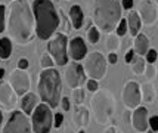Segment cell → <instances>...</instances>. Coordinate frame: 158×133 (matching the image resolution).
Returning a JSON list of instances; mask_svg holds the SVG:
<instances>
[{"label": "cell", "instance_id": "1", "mask_svg": "<svg viewBox=\"0 0 158 133\" xmlns=\"http://www.w3.org/2000/svg\"><path fill=\"white\" fill-rule=\"evenodd\" d=\"M34 31V15L27 0H14L9 14V33L16 43L27 44Z\"/></svg>", "mask_w": 158, "mask_h": 133}, {"label": "cell", "instance_id": "2", "mask_svg": "<svg viewBox=\"0 0 158 133\" xmlns=\"http://www.w3.org/2000/svg\"><path fill=\"white\" fill-rule=\"evenodd\" d=\"M33 15L35 19V34L40 40H48L59 27V15L50 0H34Z\"/></svg>", "mask_w": 158, "mask_h": 133}, {"label": "cell", "instance_id": "3", "mask_svg": "<svg viewBox=\"0 0 158 133\" xmlns=\"http://www.w3.org/2000/svg\"><path fill=\"white\" fill-rule=\"evenodd\" d=\"M121 10L123 7L120 0H95L93 21L99 30L111 33L121 19Z\"/></svg>", "mask_w": 158, "mask_h": 133}, {"label": "cell", "instance_id": "4", "mask_svg": "<svg viewBox=\"0 0 158 133\" xmlns=\"http://www.w3.org/2000/svg\"><path fill=\"white\" fill-rule=\"evenodd\" d=\"M39 95L41 101L49 105L50 108H56L61 104V93H62V80L58 70L48 68L40 73L39 78Z\"/></svg>", "mask_w": 158, "mask_h": 133}, {"label": "cell", "instance_id": "5", "mask_svg": "<svg viewBox=\"0 0 158 133\" xmlns=\"http://www.w3.org/2000/svg\"><path fill=\"white\" fill-rule=\"evenodd\" d=\"M92 106H93V114L98 123L105 124L108 123L114 112V99L108 92L98 93L95 99H92Z\"/></svg>", "mask_w": 158, "mask_h": 133}, {"label": "cell", "instance_id": "6", "mask_svg": "<svg viewBox=\"0 0 158 133\" xmlns=\"http://www.w3.org/2000/svg\"><path fill=\"white\" fill-rule=\"evenodd\" d=\"M53 127V114L50 106L46 104H39L33 111L31 129L34 133H49Z\"/></svg>", "mask_w": 158, "mask_h": 133}, {"label": "cell", "instance_id": "7", "mask_svg": "<svg viewBox=\"0 0 158 133\" xmlns=\"http://www.w3.org/2000/svg\"><path fill=\"white\" fill-rule=\"evenodd\" d=\"M67 48H68V40H67V35L62 34V33H55L48 43L49 53L52 56L53 62L58 64L59 67L68 64V52H67Z\"/></svg>", "mask_w": 158, "mask_h": 133}, {"label": "cell", "instance_id": "8", "mask_svg": "<svg viewBox=\"0 0 158 133\" xmlns=\"http://www.w3.org/2000/svg\"><path fill=\"white\" fill-rule=\"evenodd\" d=\"M83 70H84V74L89 78L101 80L106 74V61H105V56L101 52L90 53L86 58V61H84Z\"/></svg>", "mask_w": 158, "mask_h": 133}, {"label": "cell", "instance_id": "9", "mask_svg": "<svg viewBox=\"0 0 158 133\" xmlns=\"http://www.w3.org/2000/svg\"><path fill=\"white\" fill-rule=\"evenodd\" d=\"M31 123L22 111H12L7 120L6 126L3 127V133H31Z\"/></svg>", "mask_w": 158, "mask_h": 133}, {"label": "cell", "instance_id": "10", "mask_svg": "<svg viewBox=\"0 0 158 133\" xmlns=\"http://www.w3.org/2000/svg\"><path fill=\"white\" fill-rule=\"evenodd\" d=\"M9 84L12 86L14 92L16 93V96H22L28 93L30 90V76L25 70H19L16 68L10 73L9 77Z\"/></svg>", "mask_w": 158, "mask_h": 133}, {"label": "cell", "instance_id": "11", "mask_svg": "<svg viewBox=\"0 0 158 133\" xmlns=\"http://www.w3.org/2000/svg\"><path fill=\"white\" fill-rule=\"evenodd\" d=\"M123 102L124 105L127 106L129 110H135L140 105L142 102V93H140V86L136 81H129L124 86L123 89Z\"/></svg>", "mask_w": 158, "mask_h": 133}, {"label": "cell", "instance_id": "12", "mask_svg": "<svg viewBox=\"0 0 158 133\" xmlns=\"http://www.w3.org/2000/svg\"><path fill=\"white\" fill-rule=\"evenodd\" d=\"M65 80L67 84L71 89H77V87H83V84L86 83V74L83 70V65L77 62H71L65 70Z\"/></svg>", "mask_w": 158, "mask_h": 133}, {"label": "cell", "instance_id": "13", "mask_svg": "<svg viewBox=\"0 0 158 133\" xmlns=\"http://www.w3.org/2000/svg\"><path fill=\"white\" fill-rule=\"evenodd\" d=\"M139 16L145 25H152L158 18V6L154 0H140L139 3Z\"/></svg>", "mask_w": 158, "mask_h": 133}, {"label": "cell", "instance_id": "14", "mask_svg": "<svg viewBox=\"0 0 158 133\" xmlns=\"http://www.w3.org/2000/svg\"><path fill=\"white\" fill-rule=\"evenodd\" d=\"M131 124L135 127V130L139 133H143L148 130V110L145 106L139 105L138 108H135L133 115H131Z\"/></svg>", "mask_w": 158, "mask_h": 133}, {"label": "cell", "instance_id": "15", "mask_svg": "<svg viewBox=\"0 0 158 133\" xmlns=\"http://www.w3.org/2000/svg\"><path fill=\"white\" fill-rule=\"evenodd\" d=\"M16 104V93L9 83H0V106L5 110L14 108Z\"/></svg>", "mask_w": 158, "mask_h": 133}, {"label": "cell", "instance_id": "16", "mask_svg": "<svg viewBox=\"0 0 158 133\" xmlns=\"http://www.w3.org/2000/svg\"><path fill=\"white\" fill-rule=\"evenodd\" d=\"M87 55V46L81 37H74L69 42V56L74 61H81Z\"/></svg>", "mask_w": 158, "mask_h": 133}, {"label": "cell", "instance_id": "17", "mask_svg": "<svg viewBox=\"0 0 158 133\" xmlns=\"http://www.w3.org/2000/svg\"><path fill=\"white\" fill-rule=\"evenodd\" d=\"M126 21H127V27H129V31H130L131 35H136L139 34V31H140V27H142V21H140V16L136 10H133L130 9L129 10V15H127V18H126Z\"/></svg>", "mask_w": 158, "mask_h": 133}, {"label": "cell", "instance_id": "18", "mask_svg": "<svg viewBox=\"0 0 158 133\" xmlns=\"http://www.w3.org/2000/svg\"><path fill=\"white\" fill-rule=\"evenodd\" d=\"M39 105V98L34 93H25L22 96V101H21V110L24 111V114H33L34 108Z\"/></svg>", "mask_w": 158, "mask_h": 133}, {"label": "cell", "instance_id": "19", "mask_svg": "<svg viewBox=\"0 0 158 133\" xmlns=\"http://www.w3.org/2000/svg\"><path fill=\"white\" fill-rule=\"evenodd\" d=\"M69 18H71V24L76 30H80L83 27V22H84V15H83L81 7L78 5H74L69 9Z\"/></svg>", "mask_w": 158, "mask_h": 133}, {"label": "cell", "instance_id": "20", "mask_svg": "<svg viewBox=\"0 0 158 133\" xmlns=\"http://www.w3.org/2000/svg\"><path fill=\"white\" fill-rule=\"evenodd\" d=\"M133 50H135V53H138L139 56L146 55V52L149 50V39L145 34H140V33H139V34L136 35V40H135V48H133Z\"/></svg>", "mask_w": 158, "mask_h": 133}, {"label": "cell", "instance_id": "21", "mask_svg": "<svg viewBox=\"0 0 158 133\" xmlns=\"http://www.w3.org/2000/svg\"><path fill=\"white\" fill-rule=\"evenodd\" d=\"M74 121L77 123V126H87L89 124V111L84 106H77L76 114H74Z\"/></svg>", "mask_w": 158, "mask_h": 133}, {"label": "cell", "instance_id": "22", "mask_svg": "<svg viewBox=\"0 0 158 133\" xmlns=\"http://www.w3.org/2000/svg\"><path fill=\"white\" fill-rule=\"evenodd\" d=\"M140 93H142V101L145 104H152L155 99V90L151 83H145L140 86Z\"/></svg>", "mask_w": 158, "mask_h": 133}, {"label": "cell", "instance_id": "23", "mask_svg": "<svg viewBox=\"0 0 158 133\" xmlns=\"http://www.w3.org/2000/svg\"><path fill=\"white\" fill-rule=\"evenodd\" d=\"M12 55V42L10 39H0V59H9Z\"/></svg>", "mask_w": 158, "mask_h": 133}, {"label": "cell", "instance_id": "24", "mask_svg": "<svg viewBox=\"0 0 158 133\" xmlns=\"http://www.w3.org/2000/svg\"><path fill=\"white\" fill-rule=\"evenodd\" d=\"M130 64H131V71H133L135 74H138V76H140V74H143V73H145L146 61L143 59V56L136 55L135 58H133V61H131Z\"/></svg>", "mask_w": 158, "mask_h": 133}, {"label": "cell", "instance_id": "25", "mask_svg": "<svg viewBox=\"0 0 158 133\" xmlns=\"http://www.w3.org/2000/svg\"><path fill=\"white\" fill-rule=\"evenodd\" d=\"M84 98H86V90H83V87H77L73 90V101L77 105H81Z\"/></svg>", "mask_w": 158, "mask_h": 133}, {"label": "cell", "instance_id": "26", "mask_svg": "<svg viewBox=\"0 0 158 133\" xmlns=\"http://www.w3.org/2000/svg\"><path fill=\"white\" fill-rule=\"evenodd\" d=\"M106 48L111 50V52H115L120 48V42L117 39V34H110L108 37V43H106Z\"/></svg>", "mask_w": 158, "mask_h": 133}, {"label": "cell", "instance_id": "27", "mask_svg": "<svg viewBox=\"0 0 158 133\" xmlns=\"http://www.w3.org/2000/svg\"><path fill=\"white\" fill-rule=\"evenodd\" d=\"M99 37H101V34H99V30L95 27L89 28V31H87V39H89V42L92 43V44H96L98 42H99Z\"/></svg>", "mask_w": 158, "mask_h": 133}, {"label": "cell", "instance_id": "28", "mask_svg": "<svg viewBox=\"0 0 158 133\" xmlns=\"http://www.w3.org/2000/svg\"><path fill=\"white\" fill-rule=\"evenodd\" d=\"M40 65L43 67V70H48V68H52L53 67V59L50 55H43L40 59Z\"/></svg>", "mask_w": 158, "mask_h": 133}, {"label": "cell", "instance_id": "29", "mask_svg": "<svg viewBox=\"0 0 158 133\" xmlns=\"http://www.w3.org/2000/svg\"><path fill=\"white\" fill-rule=\"evenodd\" d=\"M157 59H158V53H157V50L155 49H149L148 52H146V55H145V61H146L148 64L157 62Z\"/></svg>", "mask_w": 158, "mask_h": 133}, {"label": "cell", "instance_id": "30", "mask_svg": "<svg viewBox=\"0 0 158 133\" xmlns=\"http://www.w3.org/2000/svg\"><path fill=\"white\" fill-rule=\"evenodd\" d=\"M115 28H117V31H115V33H117V35H120V37H121V35H124L126 33H127V21H126L124 18H121V19H120V22H118V25Z\"/></svg>", "mask_w": 158, "mask_h": 133}, {"label": "cell", "instance_id": "31", "mask_svg": "<svg viewBox=\"0 0 158 133\" xmlns=\"http://www.w3.org/2000/svg\"><path fill=\"white\" fill-rule=\"evenodd\" d=\"M145 76L146 78H154L157 76V67H154V64H149L148 67H145Z\"/></svg>", "mask_w": 158, "mask_h": 133}, {"label": "cell", "instance_id": "32", "mask_svg": "<svg viewBox=\"0 0 158 133\" xmlns=\"http://www.w3.org/2000/svg\"><path fill=\"white\" fill-rule=\"evenodd\" d=\"M86 86H87V90H90L92 93H96L98 89H99L98 80H93V78H89V80L86 81Z\"/></svg>", "mask_w": 158, "mask_h": 133}, {"label": "cell", "instance_id": "33", "mask_svg": "<svg viewBox=\"0 0 158 133\" xmlns=\"http://www.w3.org/2000/svg\"><path fill=\"white\" fill-rule=\"evenodd\" d=\"M62 123H64V114H61V112H56L55 115H53V127L59 129V127L62 126Z\"/></svg>", "mask_w": 158, "mask_h": 133}, {"label": "cell", "instance_id": "34", "mask_svg": "<svg viewBox=\"0 0 158 133\" xmlns=\"http://www.w3.org/2000/svg\"><path fill=\"white\" fill-rule=\"evenodd\" d=\"M148 126L151 127V130L158 132V115H152L151 118H148Z\"/></svg>", "mask_w": 158, "mask_h": 133}, {"label": "cell", "instance_id": "35", "mask_svg": "<svg viewBox=\"0 0 158 133\" xmlns=\"http://www.w3.org/2000/svg\"><path fill=\"white\" fill-rule=\"evenodd\" d=\"M5 6L0 5V34L5 31Z\"/></svg>", "mask_w": 158, "mask_h": 133}, {"label": "cell", "instance_id": "36", "mask_svg": "<svg viewBox=\"0 0 158 133\" xmlns=\"http://www.w3.org/2000/svg\"><path fill=\"white\" fill-rule=\"evenodd\" d=\"M61 106L64 111H69L71 110V104H69V98H67V96H64V98H61Z\"/></svg>", "mask_w": 158, "mask_h": 133}, {"label": "cell", "instance_id": "37", "mask_svg": "<svg viewBox=\"0 0 158 133\" xmlns=\"http://www.w3.org/2000/svg\"><path fill=\"white\" fill-rule=\"evenodd\" d=\"M135 50L130 49V50H127L126 52V55H124V61H126V64H130L131 61H133V58H135Z\"/></svg>", "mask_w": 158, "mask_h": 133}, {"label": "cell", "instance_id": "38", "mask_svg": "<svg viewBox=\"0 0 158 133\" xmlns=\"http://www.w3.org/2000/svg\"><path fill=\"white\" fill-rule=\"evenodd\" d=\"M121 7L126 10H130L133 7V0H121Z\"/></svg>", "mask_w": 158, "mask_h": 133}, {"label": "cell", "instance_id": "39", "mask_svg": "<svg viewBox=\"0 0 158 133\" xmlns=\"http://www.w3.org/2000/svg\"><path fill=\"white\" fill-rule=\"evenodd\" d=\"M118 61V55L115 53V52H110L108 53V62L110 64H117Z\"/></svg>", "mask_w": 158, "mask_h": 133}, {"label": "cell", "instance_id": "40", "mask_svg": "<svg viewBox=\"0 0 158 133\" xmlns=\"http://www.w3.org/2000/svg\"><path fill=\"white\" fill-rule=\"evenodd\" d=\"M18 68H19V70H27L28 68V59H25V58L19 59V61H18Z\"/></svg>", "mask_w": 158, "mask_h": 133}, {"label": "cell", "instance_id": "41", "mask_svg": "<svg viewBox=\"0 0 158 133\" xmlns=\"http://www.w3.org/2000/svg\"><path fill=\"white\" fill-rule=\"evenodd\" d=\"M105 133H120V132H118V130L114 126H110L108 129H106V132H105Z\"/></svg>", "mask_w": 158, "mask_h": 133}, {"label": "cell", "instance_id": "42", "mask_svg": "<svg viewBox=\"0 0 158 133\" xmlns=\"http://www.w3.org/2000/svg\"><path fill=\"white\" fill-rule=\"evenodd\" d=\"M3 77H5V68H0V81L3 80Z\"/></svg>", "mask_w": 158, "mask_h": 133}, {"label": "cell", "instance_id": "43", "mask_svg": "<svg viewBox=\"0 0 158 133\" xmlns=\"http://www.w3.org/2000/svg\"><path fill=\"white\" fill-rule=\"evenodd\" d=\"M2 121H3V114H2V110H0V126H2Z\"/></svg>", "mask_w": 158, "mask_h": 133}, {"label": "cell", "instance_id": "44", "mask_svg": "<svg viewBox=\"0 0 158 133\" xmlns=\"http://www.w3.org/2000/svg\"><path fill=\"white\" fill-rule=\"evenodd\" d=\"M146 133H157V132H154V130H148Z\"/></svg>", "mask_w": 158, "mask_h": 133}, {"label": "cell", "instance_id": "45", "mask_svg": "<svg viewBox=\"0 0 158 133\" xmlns=\"http://www.w3.org/2000/svg\"><path fill=\"white\" fill-rule=\"evenodd\" d=\"M78 133H86V132H84V130H80V132H78Z\"/></svg>", "mask_w": 158, "mask_h": 133}, {"label": "cell", "instance_id": "46", "mask_svg": "<svg viewBox=\"0 0 158 133\" xmlns=\"http://www.w3.org/2000/svg\"><path fill=\"white\" fill-rule=\"evenodd\" d=\"M157 73H158V68H157Z\"/></svg>", "mask_w": 158, "mask_h": 133}]
</instances>
